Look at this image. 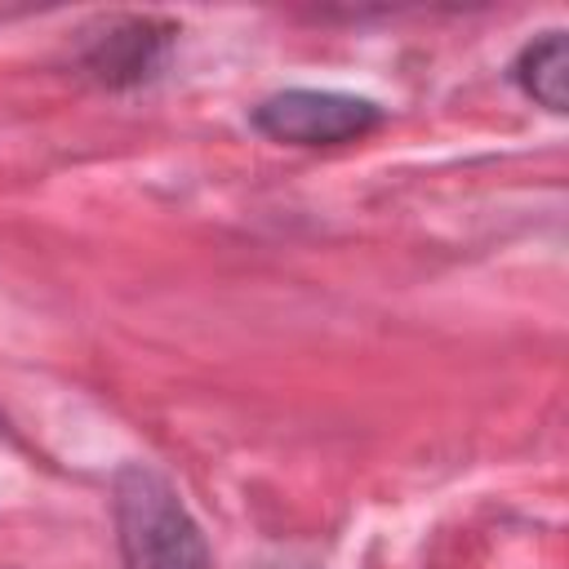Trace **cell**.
Instances as JSON below:
<instances>
[{
  "mask_svg": "<svg viewBox=\"0 0 569 569\" xmlns=\"http://www.w3.org/2000/svg\"><path fill=\"white\" fill-rule=\"evenodd\" d=\"M111 507L120 569H209L204 533L160 471L142 462L120 467L111 480Z\"/></svg>",
  "mask_w": 569,
  "mask_h": 569,
  "instance_id": "6da1fadb",
  "label": "cell"
},
{
  "mask_svg": "<svg viewBox=\"0 0 569 569\" xmlns=\"http://www.w3.org/2000/svg\"><path fill=\"white\" fill-rule=\"evenodd\" d=\"M387 120V111L373 98L342 93V89H280L267 93L253 111L249 124L284 147H338L373 133Z\"/></svg>",
  "mask_w": 569,
  "mask_h": 569,
  "instance_id": "7a4b0ae2",
  "label": "cell"
},
{
  "mask_svg": "<svg viewBox=\"0 0 569 569\" xmlns=\"http://www.w3.org/2000/svg\"><path fill=\"white\" fill-rule=\"evenodd\" d=\"M173 36H178V27L173 22H160V18H116V22H107L102 36L89 40L84 67L102 84H138V80H151L156 67L164 62Z\"/></svg>",
  "mask_w": 569,
  "mask_h": 569,
  "instance_id": "3957f363",
  "label": "cell"
},
{
  "mask_svg": "<svg viewBox=\"0 0 569 569\" xmlns=\"http://www.w3.org/2000/svg\"><path fill=\"white\" fill-rule=\"evenodd\" d=\"M511 80L538 107H547L556 116L569 111V44H565V31H542L538 40H529L511 62Z\"/></svg>",
  "mask_w": 569,
  "mask_h": 569,
  "instance_id": "277c9868",
  "label": "cell"
}]
</instances>
